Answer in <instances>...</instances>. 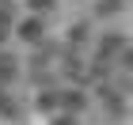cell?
<instances>
[{"mask_svg": "<svg viewBox=\"0 0 133 125\" xmlns=\"http://www.w3.org/2000/svg\"><path fill=\"white\" fill-rule=\"evenodd\" d=\"M31 4H34V8H46V4H50V0H31Z\"/></svg>", "mask_w": 133, "mask_h": 125, "instance_id": "1", "label": "cell"}]
</instances>
